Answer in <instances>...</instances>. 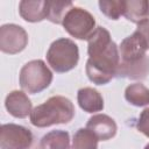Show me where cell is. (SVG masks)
Instances as JSON below:
<instances>
[{"mask_svg": "<svg viewBox=\"0 0 149 149\" xmlns=\"http://www.w3.org/2000/svg\"><path fill=\"white\" fill-rule=\"evenodd\" d=\"M74 112V106L70 99L63 95H54L31 111L30 122L38 128L68 123L73 119Z\"/></svg>", "mask_w": 149, "mask_h": 149, "instance_id": "cell-1", "label": "cell"}, {"mask_svg": "<svg viewBox=\"0 0 149 149\" xmlns=\"http://www.w3.org/2000/svg\"><path fill=\"white\" fill-rule=\"evenodd\" d=\"M120 64V52L115 42L105 49L91 55L86 62V74L97 85H105L115 77Z\"/></svg>", "mask_w": 149, "mask_h": 149, "instance_id": "cell-2", "label": "cell"}, {"mask_svg": "<svg viewBox=\"0 0 149 149\" xmlns=\"http://www.w3.org/2000/svg\"><path fill=\"white\" fill-rule=\"evenodd\" d=\"M47 61L54 71L58 73L68 72L78 64V45L70 38H58L50 44L47 51Z\"/></svg>", "mask_w": 149, "mask_h": 149, "instance_id": "cell-3", "label": "cell"}, {"mask_svg": "<svg viewBox=\"0 0 149 149\" xmlns=\"http://www.w3.org/2000/svg\"><path fill=\"white\" fill-rule=\"evenodd\" d=\"M52 78V72L42 59L30 61L20 70V86L30 94L40 93L49 87Z\"/></svg>", "mask_w": 149, "mask_h": 149, "instance_id": "cell-4", "label": "cell"}, {"mask_svg": "<svg viewBox=\"0 0 149 149\" xmlns=\"http://www.w3.org/2000/svg\"><path fill=\"white\" fill-rule=\"evenodd\" d=\"M149 49V19L140 22L136 30L119 45L120 62H133L146 56Z\"/></svg>", "mask_w": 149, "mask_h": 149, "instance_id": "cell-5", "label": "cell"}, {"mask_svg": "<svg viewBox=\"0 0 149 149\" xmlns=\"http://www.w3.org/2000/svg\"><path fill=\"white\" fill-rule=\"evenodd\" d=\"M63 28L74 38L88 40L95 30V20L93 15L81 7H72L64 16Z\"/></svg>", "mask_w": 149, "mask_h": 149, "instance_id": "cell-6", "label": "cell"}, {"mask_svg": "<svg viewBox=\"0 0 149 149\" xmlns=\"http://www.w3.org/2000/svg\"><path fill=\"white\" fill-rule=\"evenodd\" d=\"M33 133L20 125L5 123L0 129L1 149H29L33 144Z\"/></svg>", "mask_w": 149, "mask_h": 149, "instance_id": "cell-7", "label": "cell"}, {"mask_svg": "<svg viewBox=\"0 0 149 149\" xmlns=\"http://www.w3.org/2000/svg\"><path fill=\"white\" fill-rule=\"evenodd\" d=\"M28 44V34L19 24L7 23L0 27V50L15 55L24 50Z\"/></svg>", "mask_w": 149, "mask_h": 149, "instance_id": "cell-8", "label": "cell"}, {"mask_svg": "<svg viewBox=\"0 0 149 149\" xmlns=\"http://www.w3.org/2000/svg\"><path fill=\"white\" fill-rule=\"evenodd\" d=\"M86 128L90 129L99 139V141L111 140L118 132L116 122L106 114H95L91 116L86 123Z\"/></svg>", "mask_w": 149, "mask_h": 149, "instance_id": "cell-9", "label": "cell"}, {"mask_svg": "<svg viewBox=\"0 0 149 149\" xmlns=\"http://www.w3.org/2000/svg\"><path fill=\"white\" fill-rule=\"evenodd\" d=\"M5 107L10 115L19 119H24L31 113V101L28 95L19 90L9 92L5 99Z\"/></svg>", "mask_w": 149, "mask_h": 149, "instance_id": "cell-10", "label": "cell"}, {"mask_svg": "<svg viewBox=\"0 0 149 149\" xmlns=\"http://www.w3.org/2000/svg\"><path fill=\"white\" fill-rule=\"evenodd\" d=\"M149 74V57H144L133 62H120L115 77L127 79H144Z\"/></svg>", "mask_w": 149, "mask_h": 149, "instance_id": "cell-11", "label": "cell"}, {"mask_svg": "<svg viewBox=\"0 0 149 149\" xmlns=\"http://www.w3.org/2000/svg\"><path fill=\"white\" fill-rule=\"evenodd\" d=\"M19 13L27 22H41L48 16V0H23L19 5Z\"/></svg>", "mask_w": 149, "mask_h": 149, "instance_id": "cell-12", "label": "cell"}, {"mask_svg": "<svg viewBox=\"0 0 149 149\" xmlns=\"http://www.w3.org/2000/svg\"><path fill=\"white\" fill-rule=\"evenodd\" d=\"M77 101L79 107L87 113L100 112L104 108V99L101 94L93 87H83L78 90Z\"/></svg>", "mask_w": 149, "mask_h": 149, "instance_id": "cell-13", "label": "cell"}, {"mask_svg": "<svg viewBox=\"0 0 149 149\" xmlns=\"http://www.w3.org/2000/svg\"><path fill=\"white\" fill-rule=\"evenodd\" d=\"M125 17L134 23H140L149 17V1L147 0H128L125 1Z\"/></svg>", "mask_w": 149, "mask_h": 149, "instance_id": "cell-14", "label": "cell"}, {"mask_svg": "<svg viewBox=\"0 0 149 149\" xmlns=\"http://www.w3.org/2000/svg\"><path fill=\"white\" fill-rule=\"evenodd\" d=\"M40 149H70V135L65 130H51L40 142Z\"/></svg>", "mask_w": 149, "mask_h": 149, "instance_id": "cell-15", "label": "cell"}, {"mask_svg": "<svg viewBox=\"0 0 149 149\" xmlns=\"http://www.w3.org/2000/svg\"><path fill=\"white\" fill-rule=\"evenodd\" d=\"M125 99L136 107L149 105V88L141 83L130 84L125 90Z\"/></svg>", "mask_w": 149, "mask_h": 149, "instance_id": "cell-16", "label": "cell"}, {"mask_svg": "<svg viewBox=\"0 0 149 149\" xmlns=\"http://www.w3.org/2000/svg\"><path fill=\"white\" fill-rule=\"evenodd\" d=\"M73 7L72 1H58V0H48V16L52 23L62 24L65 14Z\"/></svg>", "mask_w": 149, "mask_h": 149, "instance_id": "cell-17", "label": "cell"}, {"mask_svg": "<svg viewBox=\"0 0 149 149\" xmlns=\"http://www.w3.org/2000/svg\"><path fill=\"white\" fill-rule=\"evenodd\" d=\"M99 139L87 128H79L73 135L72 149H98Z\"/></svg>", "mask_w": 149, "mask_h": 149, "instance_id": "cell-18", "label": "cell"}, {"mask_svg": "<svg viewBox=\"0 0 149 149\" xmlns=\"http://www.w3.org/2000/svg\"><path fill=\"white\" fill-rule=\"evenodd\" d=\"M99 8L101 13L111 20H118L125 12L123 0H100Z\"/></svg>", "mask_w": 149, "mask_h": 149, "instance_id": "cell-19", "label": "cell"}, {"mask_svg": "<svg viewBox=\"0 0 149 149\" xmlns=\"http://www.w3.org/2000/svg\"><path fill=\"white\" fill-rule=\"evenodd\" d=\"M136 128L140 133H142L143 135L149 137V107L144 108L141 112L139 120L136 122Z\"/></svg>", "mask_w": 149, "mask_h": 149, "instance_id": "cell-20", "label": "cell"}, {"mask_svg": "<svg viewBox=\"0 0 149 149\" xmlns=\"http://www.w3.org/2000/svg\"><path fill=\"white\" fill-rule=\"evenodd\" d=\"M144 149H149V143H148V144H147V146L144 147Z\"/></svg>", "mask_w": 149, "mask_h": 149, "instance_id": "cell-21", "label": "cell"}]
</instances>
